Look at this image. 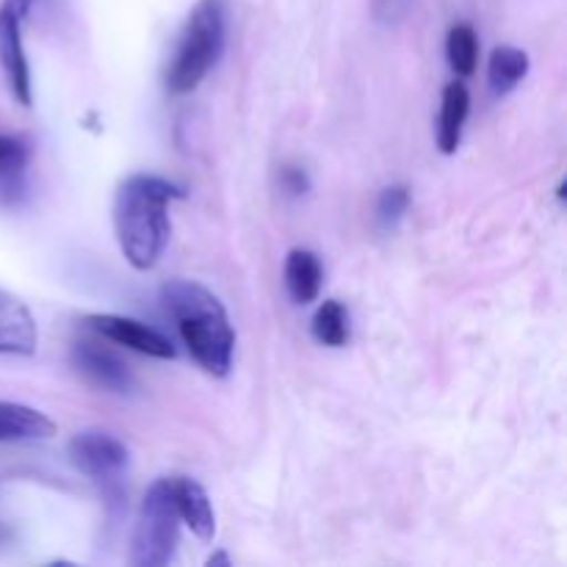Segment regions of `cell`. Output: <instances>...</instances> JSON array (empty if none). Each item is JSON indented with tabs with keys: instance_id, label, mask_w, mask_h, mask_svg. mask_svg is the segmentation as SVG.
I'll return each instance as SVG.
<instances>
[{
	"instance_id": "cell-1",
	"label": "cell",
	"mask_w": 567,
	"mask_h": 567,
	"mask_svg": "<svg viewBox=\"0 0 567 567\" xmlns=\"http://www.w3.org/2000/svg\"><path fill=\"white\" fill-rule=\"evenodd\" d=\"M186 197L181 186L158 175H127L114 194V233L127 264L153 269L172 236L169 205Z\"/></svg>"
},
{
	"instance_id": "cell-2",
	"label": "cell",
	"mask_w": 567,
	"mask_h": 567,
	"mask_svg": "<svg viewBox=\"0 0 567 567\" xmlns=\"http://www.w3.org/2000/svg\"><path fill=\"white\" fill-rule=\"evenodd\" d=\"M166 313L175 321L183 343L210 377H227L236 352V332L227 319L225 305L203 282L175 277L161 288Z\"/></svg>"
},
{
	"instance_id": "cell-3",
	"label": "cell",
	"mask_w": 567,
	"mask_h": 567,
	"mask_svg": "<svg viewBox=\"0 0 567 567\" xmlns=\"http://www.w3.org/2000/svg\"><path fill=\"white\" fill-rule=\"evenodd\" d=\"M227 6L225 0H199L183 25L175 55L166 70V86L175 94H188L203 83L225 50Z\"/></svg>"
},
{
	"instance_id": "cell-4",
	"label": "cell",
	"mask_w": 567,
	"mask_h": 567,
	"mask_svg": "<svg viewBox=\"0 0 567 567\" xmlns=\"http://www.w3.org/2000/svg\"><path fill=\"white\" fill-rule=\"evenodd\" d=\"M181 515H177L172 480H155L138 509L131 540L133 567H166L175 563Z\"/></svg>"
},
{
	"instance_id": "cell-5",
	"label": "cell",
	"mask_w": 567,
	"mask_h": 567,
	"mask_svg": "<svg viewBox=\"0 0 567 567\" xmlns=\"http://www.w3.org/2000/svg\"><path fill=\"white\" fill-rule=\"evenodd\" d=\"M70 460L83 476L94 482L109 504H122L131 454L116 435L103 430H83L70 441Z\"/></svg>"
},
{
	"instance_id": "cell-6",
	"label": "cell",
	"mask_w": 567,
	"mask_h": 567,
	"mask_svg": "<svg viewBox=\"0 0 567 567\" xmlns=\"http://www.w3.org/2000/svg\"><path fill=\"white\" fill-rule=\"evenodd\" d=\"M33 0H3L0 3V66L6 72L11 94L20 105L33 103L31 66H28L25 48H22V22L31 11Z\"/></svg>"
},
{
	"instance_id": "cell-7",
	"label": "cell",
	"mask_w": 567,
	"mask_h": 567,
	"mask_svg": "<svg viewBox=\"0 0 567 567\" xmlns=\"http://www.w3.org/2000/svg\"><path fill=\"white\" fill-rule=\"evenodd\" d=\"M86 324L92 327L94 332H100L103 338H109V341L133 349V352L138 354H150V358H158V360L175 358V347H172L169 338L161 336L158 330H153V327L142 324V321L136 319L100 313V316H89Z\"/></svg>"
},
{
	"instance_id": "cell-8",
	"label": "cell",
	"mask_w": 567,
	"mask_h": 567,
	"mask_svg": "<svg viewBox=\"0 0 567 567\" xmlns=\"http://www.w3.org/2000/svg\"><path fill=\"white\" fill-rule=\"evenodd\" d=\"M72 365L86 377L92 385L103 388L109 393H125L133 391V377L127 363H122L111 349L100 347L94 341H75L72 343Z\"/></svg>"
},
{
	"instance_id": "cell-9",
	"label": "cell",
	"mask_w": 567,
	"mask_h": 567,
	"mask_svg": "<svg viewBox=\"0 0 567 567\" xmlns=\"http://www.w3.org/2000/svg\"><path fill=\"white\" fill-rule=\"evenodd\" d=\"M39 347L37 319L14 293L0 288V354L31 358Z\"/></svg>"
},
{
	"instance_id": "cell-10",
	"label": "cell",
	"mask_w": 567,
	"mask_h": 567,
	"mask_svg": "<svg viewBox=\"0 0 567 567\" xmlns=\"http://www.w3.org/2000/svg\"><path fill=\"white\" fill-rule=\"evenodd\" d=\"M172 493H175L181 524H186L192 529V535L199 537V540H214L216 518L205 487L199 482L188 480V476H175L172 480Z\"/></svg>"
},
{
	"instance_id": "cell-11",
	"label": "cell",
	"mask_w": 567,
	"mask_h": 567,
	"mask_svg": "<svg viewBox=\"0 0 567 567\" xmlns=\"http://www.w3.org/2000/svg\"><path fill=\"white\" fill-rule=\"evenodd\" d=\"M471 111V94L463 81H452L443 89L441 116H437V147L441 153L454 155L463 142V127Z\"/></svg>"
},
{
	"instance_id": "cell-12",
	"label": "cell",
	"mask_w": 567,
	"mask_h": 567,
	"mask_svg": "<svg viewBox=\"0 0 567 567\" xmlns=\"http://www.w3.org/2000/svg\"><path fill=\"white\" fill-rule=\"evenodd\" d=\"M55 435V424L39 410L17 402H0V443L44 441Z\"/></svg>"
},
{
	"instance_id": "cell-13",
	"label": "cell",
	"mask_w": 567,
	"mask_h": 567,
	"mask_svg": "<svg viewBox=\"0 0 567 567\" xmlns=\"http://www.w3.org/2000/svg\"><path fill=\"white\" fill-rule=\"evenodd\" d=\"M324 269L319 255L310 249H291L286 258V288L297 305H310L319 299Z\"/></svg>"
},
{
	"instance_id": "cell-14",
	"label": "cell",
	"mask_w": 567,
	"mask_h": 567,
	"mask_svg": "<svg viewBox=\"0 0 567 567\" xmlns=\"http://www.w3.org/2000/svg\"><path fill=\"white\" fill-rule=\"evenodd\" d=\"M526 75H529V55L524 50L509 48V44L493 50L491 61H487V86L496 97L513 92Z\"/></svg>"
},
{
	"instance_id": "cell-15",
	"label": "cell",
	"mask_w": 567,
	"mask_h": 567,
	"mask_svg": "<svg viewBox=\"0 0 567 567\" xmlns=\"http://www.w3.org/2000/svg\"><path fill=\"white\" fill-rule=\"evenodd\" d=\"M313 338L321 347H347L349 341V313L338 299H327L319 305L313 321H310Z\"/></svg>"
},
{
	"instance_id": "cell-16",
	"label": "cell",
	"mask_w": 567,
	"mask_h": 567,
	"mask_svg": "<svg viewBox=\"0 0 567 567\" xmlns=\"http://www.w3.org/2000/svg\"><path fill=\"white\" fill-rule=\"evenodd\" d=\"M446 55L449 66H452L460 78L474 75L476 64H480V39H476V31L468 22H457V25L449 31Z\"/></svg>"
},
{
	"instance_id": "cell-17",
	"label": "cell",
	"mask_w": 567,
	"mask_h": 567,
	"mask_svg": "<svg viewBox=\"0 0 567 567\" xmlns=\"http://www.w3.org/2000/svg\"><path fill=\"white\" fill-rule=\"evenodd\" d=\"M410 208V192L404 186H388L377 199V225L382 230H393Z\"/></svg>"
},
{
	"instance_id": "cell-18",
	"label": "cell",
	"mask_w": 567,
	"mask_h": 567,
	"mask_svg": "<svg viewBox=\"0 0 567 567\" xmlns=\"http://www.w3.org/2000/svg\"><path fill=\"white\" fill-rule=\"evenodd\" d=\"M28 158V150L20 138L14 136H0V177L11 181L22 172Z\"/></svg>"
},
{
	"instance_id": "cell-19",
	"label": "cell",
	"mask_w": 567,
	"mask_h": 567,
	"mask_svg": "<svg viewBox=\"0 0 567 567\" xmlns=\"http://www.w3.org/2000/svg\"><path fill=\"white\" fill-rule=\"evenodd\" d=\"M280 186L286 188V192L291 194V197H299V194L308 192L310 181H308V175H305L302 166H282Z\"/></svg>"
},
{
	"instance_id": "cell-20",
	"label": "cell",
	"mask_w": 567,
	"mask_h": 567,
	"mask_svg": "<svg viewBox=\"0 0 567 567\" xmlns=\"http://www.w3.org/2000/svg\"><path fill=\"white\" fill-rule=\"evenodd\" d=\"M208 565L210 567H214V565H225L227 567V565H230V557H227V554H214V557L208 559Z\"/></svg>"
},
{
	"instance_id": "cell-21",
	"label": "cell",
	"mask_w": 567,
	"mask_h": 567,
	"mask_svg": "<svg viewBox=\"0 0 567 567\" xmlns=\"http://www.w3.org/2000/svg\"><path fill=\"white\" fill-rule=\"evenodd\" d=\"M6 537V529H3V524H0V540H3Z\"/></svg>"
}]
</instances>
